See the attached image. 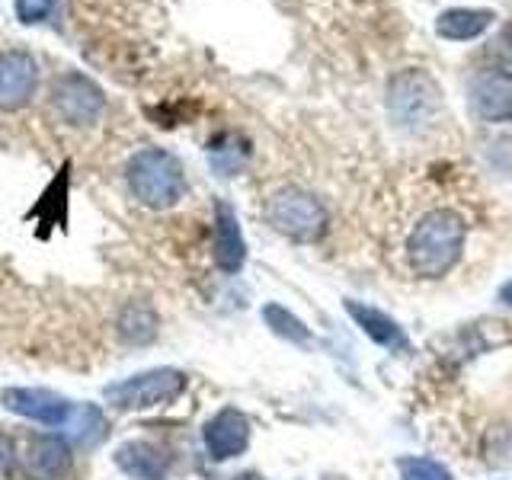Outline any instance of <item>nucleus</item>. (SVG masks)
I'll use <instances>...</instances> for the list:
<instances>
[{
  "label": "nucleus",
  "mask_w": 512,
  "mask_h": 480,
  "mask_svg": "<svg viewBox=\"0 0 512 480\" xmlns=\"http://www.w3.org/2000/svg\"><path fill=\"white\" fill-rule=\"evenodd\" d=\"M468 237V224L452 208H432L413 224L407 237V263L413 276L442 279L455 269Z\"/></svg>",
  "instance_id": "f257e3e1"
},
{
  "label": "nucleus",
  "mask_w": 512,
  "mask_h": 480,
  "mask_svg": "<svg viewBox=\"0 0 512 480\" xmlns=\"http://www.w3.org/2000/svg\"><path fill=\"white\" fill-rule=\"evenodd\" d=\"M125 180L132 196L148 208H170L186 192V173L180 157L164 148H141L138 154L128 157Z\"/></svg>",
  "instance_id": "f03ea898"
},
{
  "label": "nucleus",
  "mask_w": 512,
  "mask_h": 480,
  "mask_svg": "<svg viewBox=\"0 0 512 480\" xmlns=\"http://www.w3.org/2000/svg\"><path fill=\"white\" fill-rule=\"evenodd\" d=\"M266 221L288 240H301V244H311V240L324 237L327 231V212L311 192L285 186L276 189L266 199Z\"/></svg>",
  "instance_id": "7ed1b4c3"
},
{
  "label": "nucleus",
  "mask_w": 512,
  "mask_h": 480,
  "mask_svg": "<svg viewBox=\"0 0 512 480\" xmlns=\"http://www.w3.org/2000/svg\"><path fill=\"white\" fill-rule=\"evenodd\" d=\"M183 391H186V375L180 368H151V372L109 384L103 397L116 410H151V407L170 404V400H176Z\"/></svg>",
  "instance_id": "20e7f679"
},
{
  "label": "nucleus",
  "mask_w": 512,
  "mask_h": 480,
  "mask_svg": "<svg viewBox=\"0 0 512 480\" xmlns=\"http://www.w3.org/2000/svg\"><path fill=\"white\" fill-rule=\"evenodd\" d=\"M388 109L400 128H420L432 122L442 109V93L426 71L407 68L388 87Z\"/></svg>",
  "instance_id": "39448f33"
},
{
  "label": "nucleus",
  "mask_w": 512,
  "mask_h": 480,
  "mask_svg": "<svg viewBox=\"0 0 512 480\" xmlns=\"http://www.w3.org/2000/svg\"><path fill=\"white\" fill-rule=\"evenodd\" d=\"M48 96H52V109L58 112V119L68 125H93L103 116V106H106L100 84L77 71L61 74Z\"/></svg>",
  "instance_id": "423d86ee"
},
{
  "label": "nucleus",
  "mask_w": 512,
  "mask_h": 480,
  "mask_svg": "<svg viewBox=\"0 0 512 480\" xmlns=\"http://www.w3.org/2000/svg\"><path fill=\"white\" fill-rule=\"evenodd\" d=\"M39 87V64L26 48L0 52V112H20Z\"/></svg>",
  "instance_id": "0eeeda50"
},
{
  "label": "nucleus",
  "mask_w": 512,
  "mask_h": 480,
  "mask_svg": "<svg viewBox=\"0 0 512 480\" xmlns=\"http://www.w3.org/2000/svg\"><path fill=\"white\" fill-rule=\"evenodd\" d=\"M0 400H4V407L10 413L36 420L42 426H68L74 416L71 400H64L61 394L45 388H4Z\"/></svg>",
  "instance_id": "6e6552de"
},
{
  "label": "nucleus",
  "mask_w": 512,
  "mask_h": 480,
  "mask_svg": "<svg viewBox=\"0 0 512 480\" xmlns=\"http://www.w3.org/2000/svg\"><path fill=\"white\" fill-rule=\"evenodd\" d=\"M74 468V452L61 436L42 432L26 442L23 452V480H64Z\"/></svg>",
  "instance_id": "1a4fd4ad"
},
{
  "label": "nucleus",
  "mask_w": 512,
  "mask_h": 480,
  "mask_svg": "<svg viewBox=\"0 0 512 480\" xmlns=\"http://www.w3.org/2000/svg\"><path fill=\"white\" fill-rule=\"evenodd\" d=\"M202 442L212 461L237 458L240 452H247V445H250V420L237 407H224L205 423Z\"/></svg>",
  "instance_id": "9d476101"
},
{
  "label": "nucleus",
  "mask_w": 512,
  "mask_h": 480,
  "mask_svg": "<svg viewBox=\"0 0 512 480\" xmlns=\"http://www.w3.org/2000/svg\"><path fill=\"white\" fill-rule=\"evenodd\" d=\"M471 106L484 122H509L512 119V71L493 68L480 71L471 80Z\"/></svg>",
  "instance_id": "9b49d317"
},
{
  "label": "nucleus",
  "mask_w": 512,
  "mask_h": 480,
  "mask_svg": "<svg viewBox=\"0 0 512 480\" xmlns=\"http://www.w3.org/2000/svg\"><path fill=\"white\" fill-rule=\"evenodd\" d=\"M116 464H119V471L132 480H167L173 458L164 445L132 439L116 448Z\"/></svg>",
  "instance_id": "f8f14e48"
},
{
  "label": "nucleus",
  "mask_w": 512,
  "mask_h": 480,
  "mask_svg": "<svg viewBox=\"0 0 512 480\" xmlns=\"http://www.w3.org/2000/svg\"><path fill=\"white\" fill-rule=\"evenodd\" d=\"M212 253H215L218 269L224 272H237L247 260V244H244V234H240V221L228 202H215Z\"/></svg>",
  "instance_id": "ddd939ff"
},
{
  "label": "nucleus",
  "mask_w": 512,
  "mask_h": 480,
  "mask_svg": "<svg viewBox=\"0 0 512 480\" xmlns=\"http://www.w3.org/2000/svg\"><path fill=\"white\" fill-rule=\"evenodd\" d=\"M346 311H349L352 320H356L359 330L368 336V340H375L378 346L391 349V352H407L410 349L404 327H400L397 320L388 317L384 311L372 308V304H362V301H346Z\"/></svg>",
  "instance_id": "4468645a"
},
{
  "label": "nucleus",
  "mask_w": 512,
  "mask_h": 480,
  "mask_svg": "<svg viewBox=\"0 0 512 480\" xmlns=\"http://www.w3.org/2000/svg\"><path fill=\"white\" fill-rule=\"evenodd\" d=\"M496 13L484 10V7H452V10H442L439 20H436V36L448 39V42H471L477 36L493 26Z\"/></svg>",
  "instance_id": "2eb2a0df"
},
{
  "label": "nucleus",
  "mask_w": 512,
  "mask_h": 480,
  "mask_svg": "<svg viewBox=\"0 0 512 480\" xmlns=\"http://www.w3.org/2000/svg\"><path fill=\"white\" fill-rule=\"evenodd\" d=\"M157 311L151 308V304H144V301H132V304H125L122 314H119V336H122V343L128 346H148L154 336H157Z\"/></svg>",
  "instance_id": "dca6fc26"
},
{
  "label": "nucleus",
  "mask_w": 512,
  "mask_h": 480,
  "mask_svg": "<svg viewBox=\"0 0 512 480\" xmlns=\"http://www.w3.org/2000/svg\"><path fill=\"white\" fill-rule=\"evenodd\" d=\"M71 426H74V439L80 448H93L96 442L106 439V416L96 410L93 404H77L74 407V416H71Z\"/></svg>",
  "instance_id": "f3484780"
},
{
  "label": "nucleus",
  "mask_w": 512,
  "mask_h": 480,
  "mask_svg": "<svg viewBox=\"0 0 512 480\" xmlns=\"http://www.w3.org/2000/svg\"><path fill=\"white\" fill-rule=\"evenodd\" d=\"M263 320L272 333L282 336V340H288V343H298V346L311 343V327H304L292 311L282 308V304H266Z\"/></svg>",
  "instance_id": "a211bd4d"
},
{
  "label": "nucleus",
  "mask_w": 512,
  "mask_h": 480,
  "mask_svg": "<svg viewBox=\"0 0 512 480\" xmlns=\"http://www.w3.org/2000/svg\"><path fill=\"white\" fill-rule=\"evenodd\" d=\"M400 480H452V471L432 458H400Z\"/></svg>",
  "instance_id": "6ab92c4d"
},
{
  "label": "nucleus",
  "mask_w": 512,
  "mask_h": 480,
  "mask_svg": "<svg viewBox=\"0 0 512 480\" xmlns=\"http://www.w3.org/2000/svg\"><path fill=\"white\" fill-rule=\"evenodd\" d=\"M58 0H13V13L23 26H39L55 13Z\"/></svg>",
  "instance_id": "aec40b11"
},
{
  "label": "nucleus",
  "mask_w": 512,
  "mask_h": 480,
  "mask_svg": "<svg viewBox=\"0 0 512 480\" xmlns=\"http://www.w3.org/2000/svg\"><path fill=\"white\" fill-rule=\"evenodd\" d=\"M487 461L490 464H509L512 461V439L503 442V426L487 432Z\"/></svg>",
  "instance_id": "412c9836"
},
{
  "label": "nucleus",
  "mask_w": 512,
  "mask_h": 480,
  "mask_svg": "<svg viewBox=\"0 0 512 480\" xmlns=\"http://www.w3.org/2000/svg\"><path fill=\"white\" fill-rule=\"evenodd\" d=\"M13 464H16V452H13L10 439H0V474H10Z\"/></svg>",
  "instance_id": "4be33fe9"
},
{
  "label": "nucleus",
  "mask_w": 512,
  "mask_h": 480,
  "mask_svg": "<svg viewBox=\"0 0 512 480\" xmlns=\"http://www.w3.org/2000/svg\"><path fill=\"white\" fill-rule=\"evenodd\" d=\"M496 52H500V58H503V64L512 71V26L503 32V39H500V48H496Z\"/></svg>",
  "instance_id": "5701e85b"
},
{
  "label": "nucleus",
  "mask_w": 512,
  "mask_h": 480,
  "mask_svg": "<svg viewBox=\"0 0 512 480\" xmlns=\"http://www.w3.org/2000/svg\"><path fill=\"white\" fill-rule=\"evenodd\" d=\"M500 301H503V304H512V279L500 288Z\"/></svg>",
  "instance_id": "b1692460"
},
{
  "label": "nucleus",
  "mask_w": 512,
  "mask_h": 480,
  "mask_svg": "<svg viewBox=\"0 0 512 480\" xmlns=\"http://www.w3.org/2000/svg\"><path fill=\"white\" fill-rule=\"evenodd\" d=\"M231 480H266L263 474H256V471H244V474H237V477H231Z\"/></svg>",
  "instance_id": "393cba45"
}]
</instances>
